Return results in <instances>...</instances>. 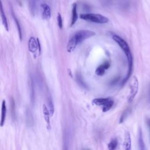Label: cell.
I'll use <instances>...</instances> for the list:
<instances>
[{
	"label": "cell",
	"instance_id": "obj_3",
	"mask_svg": "<svg viewBox=\"0 0 150 150\" xmlns=\"http://www.w3.org/2000/svg\"><path fill=\"white\" fill-rule=\"evenodd\" d=\"M80 18L83 20L91 22L97 23H106L108 22L107 17L98 14H81L80 15Z\"/></svg>",
	"mask_w": 150,
	"mask_h": 150
},
{
	"label": "cell",
	"instance_id": "obj_11",
	"mask_svg": "<svg viewBox=\"0 0 150 150\" xmlns=\"http://www.w3.org/2000/svg\"><path fill=\"white\" fill-rule=\"evenodd\" d=\"M112 99L110 98H96L93 100L92 103L97 106H104Z\"/></svg>",
	"mask_w": 150,
	"mask_h": 150
},
{
	"label": "cell",
	"instance_id": "obj_18",
	"mask_svg": "<svg viewBox=\"0 0 150 150\" xmlns=\"http://www.w3.org/2000/svg\"><path fill=\"white\" fill-rule=\"evenodd\" d=\"M114 104V101L112 99H111L108 102V103L106 104L105 106H103V112H107L108 110H110L112 107H113Z\"/></svg>",
	"mask_w": 150,
	"mask_h": 150
},
{
	"label": "cell",
	"instance_id": "obj_10",
	"mask_svg": "<svg viewBox=\"0 0 150 150\" xmlns=\"http://www.w3.org/2000/svg\"><path fill=\"white\" fill-rule=\"evenodd\" d=\"M1 126L3 127V125L5 123L6 114V101L5 100H4L2 103V108H1Z\"/></svg>",
	"mask_w": 150,
	"mask_h": 150
},
{
	"label": "cell",
	"instance_id": "obj_1",
	"mask_svg": "<svg viewBox=\"0 0 150 150\" xmlns=\"http://www.w3.org/2000/svg\"><path fill=\"white\" fill-rule=\"evenodd\" d=\"M95 35L94 32L90 30H80L76 32L68 41L66 48L67 51L69 53L73 52L78 45Z\"/></svg>",
	"mask_w": 150,
	"mask_h": 150
},
{
	"label": "cell",
	"instance_id": "obj_2",
	"mask_svg": "<svg viewBox=\"0 0 150 150\" xmlns=\"http://www.w3.org/2000/svg\"><path fill=\"white\" fill-rule=\"evenodd\" d=\"M112 38L115 42L119 45V46L121 48V49L123 50V52H124L126 57L127 58L129 68H128L127 76H126V77L123 82V84H124L129 80L132 73V66H133V58H132V55L129 45H128V43L125 40H124L122 38H121L120 36L117 35H113Z\"/></svg>",
	"mask_w": 150,
	"mask_h": 150
},
{
	"label": "cell",
	"instance_id": "obj_19",
	"mask_svg": "<svg viewBox=\"0 0 150 150\" xmlns=\"http://www.w3.org/2000/svg\"><path fill=\"white\" fill-rule=\"evenodd\" d=\"M130 113V110L129 109H127L124 112L123 114L121 115V116L120 117V123H122L124 121H125V120L127 118L128 115Z\"/></svg>",
	"mask_w": 150,
	"mask_h": 150
},
{
	"label": "cell",
	"instance_id": "obj_6",
	"mask_svg": "<svg viewBox=\"0 0 150 150\" xmlns=\"http://www.w3.org/2000/svg\"><path fill=\"white\" fill-rule=\"evenodd\" d=\"M42 112L43 117H44V119L45 122H46L47 124V127L48 129H51V124H50V116L51 114H50V112L49 110L48 107L45 104H43V107H42Z\"/></svg>",
	"mask_w": 150,
	"mask_h": 150
},
{
	"label": "cell",
	"instance_id": "obj_12",
	"mask_svg": "<svg viewBox=\"0 0 150 150\" xmlns=\"http://www.w3.org/2000/svg\"><path fill=\"white\" fill-rule=\"evenodd\" d=\"M78 19V15L77 12V4L74 3L73 4L72 8V21L70 23V27H72L73 25L75 24Z\"/></svg>",
	"mask_w": 150,
	"mask_h": 150
},
{
	"label": "cell",
	"instance_id": "obj_5",
	"mask_svg": "<svg viewBox=\"0 0 150 150\" xmlns=\"http://www.w3.org/2000/svg\"><path fill=\"white\" fill-rule=\"evenodd\" d=\"M28 49L29 52L32 53H36L37 52H39V47L38 39H36L34 37H31L28 41Z\"/></svg>",
	"mask_w": 150,
	"mask_h": 150
},
{
	"label": "cell",
	"instance_id": "obj_17",
	"mask_svg": "<svg viewBox=\"0 0 150 150\" xmlns=\"http://www.w3.org/2000/svg\"><path fill=\"white\" fill-rule=\"evenodd\" d=\"M118 145V141L116 138H113L111 140L108 144V148L109 149H115Z\"/></svg>",
	"mask_w": 150,
	"mask_h": 150
},
{
	"label": "cell",
	"instance_id": "obj_13",
	"mask_svg": "<svg viewBox=\"0 0 150 150\" xmlns=\"http://www.w3.org/2000/svg\"><path fill=\"white\" fill-rule=\"evenodd\" d=\"M1 16L2 21H3V25L4 26V27H5V29L6 30V31H9V26H8L7 19H6L5 12H4V11L3 5H2V4H1Z\"/></svg>",
	"mask_w": 150,
	"mask_h": 150
},
{
	"label": "cell",
	"instance_id": "obj_20",
	"mask_svg": "<svg viewBox=\"0 0 150 150\" xmlns=\"http://www.w3.org/2000/svg\"><path fill=\"white\" fill-rule=\"evenodd\" d=\"M57 21H58V26L59 27L60 29H62L63 28V20L61 15H60V13H58V17H57Z\"/></svg>",
	"mask_w": 150,
	"mask_h": 150
},
{
	"label": "cell",
	"instance_id": "obj_4",
	"mask_svg": "<svg viewBox=\"0 0 150 150\" xmlns=\"http://www.w3.org/2000/svg\"><path fill=\"white\" fill-rule=\"evenodd\" d=\"M139 82L136 76L132 77L131 81L130 82V93L128 96V101L129 103H131L136 96L138 91Z\"/></svg>",
	"mask_w": 150,
	"mask_h": 150
},
{
	"label": "cell",
	"instance_id": "obj_16",
	"mask_svg": "<svg viewBox=\"0 0 150 150\" xmlns=\"http://www.w3.org/2000/svg\"><path fill=\"white\" fill-rule=\"evenodd\" d=\"M48 107L51 116H52L54 114V111H55V109H54V106L53 104V101H52V100L51 97H49L48 99Z\"/></svg>",
	"mask_w": 150,
	"mask_h": 150
},
{
	"label": "cell",
	"instance_id": "obj_9",
	"mask_svg": "<svg viewBox=\"0 0 150 150\" xmlns=\"http://www.w3.org/2000/svg\"><path fill=\"white\" fill-rule=\"evenodd\" d=\"M110 66V64L109 62H104V64L100 65V66L96 69V74L97 75L100 76H103L104 74L105 73L106 70L109 68Z\"/></svg>",
	"mask_w": 150,
	"mask_h": 150
},
{
	"label": "cell",
	"instance_id": "obj_15",
	"mask_svg": "<svg viewBox=\"0 0 150 150\" xmlns=\"http://www.w3.org/2000/svg\"><path fill=\"white\" fill-rule=\"evenodd\" d=\"M12 17L14 19L15 22L16 23L17 27V29H18V34H19V38H20L21 41H22V29H21V25L19 23V22L18 20V19L17 18V17L14 14V12L12 11Z\"/></svg>",
	"mask_w": 150,
	"mask_h": 150
},
{
	"label": "cell",
	"instance_id": "obj_7",
	"mask_svg": "<svg viewBox=\"0 0 150 150\" xmlns=\"http://www.w3.org/2000/svg\"><path fill=\"white\" fill-rule=\"evenodd\" d=\"M41 7L43 9V19H46V20H49L51 17V10L50 6L46 4H41Z\"/></svg>",
	"mask_w": 150,
	"mask_h": 150
},
{
	"label": "cell",
	"instance_id": "obj_21",
	"mask_svg": "<svg viewBox=\"0 0 150 150\" xmlns=\"http://www.w3.org/2000/svg\"><path fill=\"white\" fill-rule=\"evenodd\" d=\"M147 124H148V128H149V131H150V119H148Z\"/></svg>",
	"mask_w": 150,
	"mask_h": 150
},
{
	"label": "cell",
	"instance_id": "obj_14",
	"mask_svg": "<svg viewBox=\"0 0 150 150\" xmlns=\"http://www.w3.org/2000/svg\"><path fill=\"white\" fill-rule=\"evenodd\" d=\"M138 146L139 149L141 150H144L145 149V144L144 142V139H143V135L142 132V130L141 129L139 130V133H138Z\"/></svg>",
	"mask_w": 150,
	"mask_h": 150
},
{
	"label": "cell",
	"instance_id": "obj_8",
	"mask_svg": "<svg viewBox=\"0 0 150 150\" xmlns=\"http://www.w3.org/2000/svg\"><path fill=\"white\" fill-rule=\"evenodd\" d=\"M123 147L126 150H130L131 149V137H130V132L128 131L125 132Z\"/></svg>",
	"mask_w": 150,
	"mask_h": 150
}]
</instances>
